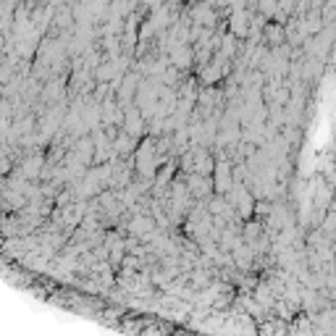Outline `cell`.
<instances>
[{"label":"cell","mask_w":336,"mask_h":336,"mask_svg":"<svg viewBox=\"0 0 336 336\" xmlns=\"http://www.w3.org/2000/svg\"><path fill=\"white\" fill-rule=\"evenodd\" d=\"M250 29H252V26H247V13H244V11H237V13L231 16V32H234V34L242 37V34H247Z\"/></svg>","instance_id":"6da1fadb"},{"label":"cell","mask_w":336,"mask_h":336,"mask_svg":"<svg viewBox=\"0 0 336 336\" xmlns=\"http://www.w3.org/2000/svg\"><path fill=\"white\" fill-rule=\"evenodd\" d=\"M260 11L266 13V16H273V13L279 11V3H276V0H263V3H260Z\"/></svg>","instance_id":"7a4b0ae2"}]
</instances>
